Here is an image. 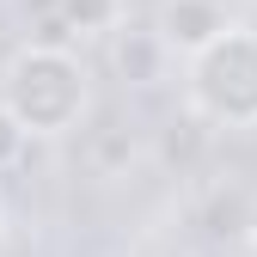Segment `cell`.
Masks as SVG:
<instances>
[{"label": "cell", "instance_id": "6da1fadb", "mask_svg": "<svg viewBox=\"0 0 257 257\" xmlns=\"http://www.w3.org/2000/svg\"><path fill=\"white\" fill-rule=\"evenodd\" d=\"M0 110L25 135H68L86 116V68L55 43H25L0 68Z\"/></svg>", "mask_w": 257, "mask_h": 257}, {"label": "cell", "instance_id": "7a4b0ae2", "mask_svg": "<svg viewBox=\"0 0 257 257\" xmlns=\"http://www.w3.org/2000/svg\"><path fill=\"white\" fill-rule=\"evenodd\" d=\"M190 104L208 122L257 128V31L227 25L208 49L190 55Z\"/></svg>", "mask_w": 257, "mask_h": 257}, {"label": "cell", "instance_id": "3957f363", "mask_svg": "<svg viewBox=\"0 0 257 257\" xmlns=\"http://www.w3.org/2000/svg\"><path fill=\"white\" fill-rule=\"evenodd\" d=\"M227 25H233V19L220 13L214 0H166V13H159V43H172V49L184 43L190 55H196V49H208Z\"/></svg>", "mask_w": 257, "mask_h": 257}]
</instances>
